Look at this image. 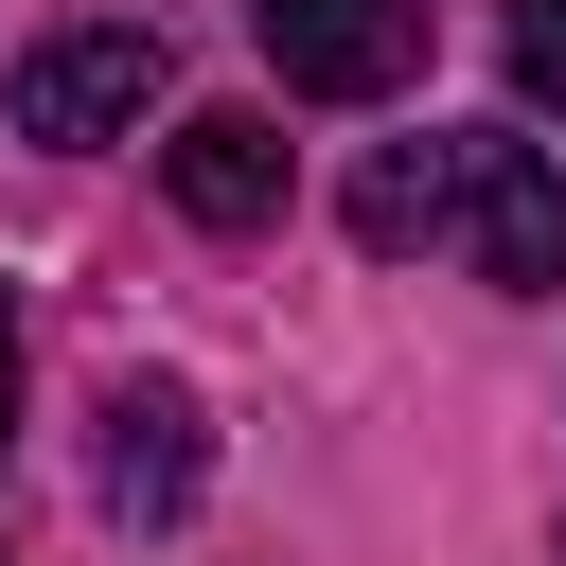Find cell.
I'll use <instances>...</instances> for the list:
<instances>
[{
  "label": "cell",
  "instance_id": "cell-1",
  "mask_svg": "<svg viewBox=\"0 0 566 566\" xmlns=\"http://www.w3.org/2000/svg\"><path fill=\"white\" fill-rule=\"evenodd\" d=\"M177 88V53H159V18H71V35H35L18 53V142H142V106Z\"/></svg>",
  "mask_w": 566,
  "mask_h": 566
},
{
  "label": "cell",
  "instance_id": "cell-2",
  "mask_svg": "<svg viewBox=\"0 0 566 566\" xmlns=\"http://www.w3.org/2000/svg\"><path fill=\"white\" fill-rule=\"evenodd\" d=\"M248 35L301 106H389L424 71V0H248Z\"/></svg>",
  "mask_w": 566,
  "mask_h": 566
},
{
  "label": "cell",
  "instance_id": "cell-3",
  "mask_svg": "<svg viewBox=\"0 0 566 566\" xmlns=\"http://www.w3.org/2000/svg\"><path fill=\"white\" fill-rule=\"evenodd\" d=\"M442 248H460L478 283L548 301V283H566V177H548V142H460V212H442Z\"/></svg>",
  "mask_w": 566,
  "mask_h": 566
},
{
  "label": "cell",
  "instance_id": "cell-4",
  "mask_svg": "<svg viewBox=\"0 0 566 566\" xmlns=\"http://www.w3.org/2000/svg\"><path fill=\"white\" fill-rule=\"evenodd\" d=\"M88 424H106V442H88L106 513H124V531H177V513H195V478H212V407H195L177 371H124Z\"/></svg>",
  "mask_w": 566,
  "mask_h": 566
},
{
  "label": "cell",
  "instance_id": "cell-5",
  "mask_svg": "<svg viewBox=\"0 0 566 566\" xmlns=\"http://www.w3.org/2000/svg\"><path fill=\"white\" fill-rule=\"evenodd\" d=\"M159 177H177V212H195V230H265L301 159H283V124H265V106H195V124L159 142Z\"/></svg>",
  "mask_w": 566,
  "mask_h": 566
},
{
  "label": "cell",
  "instance_id": "cell-6",
  "mask_svg": "<svg viewBox=\"0 0 566 566\" xmlns=\"http://www.w3.org/2000/svg\"><path fill=\"white\" fill-rule=\"evenodd\" d=\"M442 212H460V142H389V159L354 177V230H371V248H442Z\"/></svg>",
  "mask_w": 566,
  "mask_h": 566
},
{
  "label": "cell",
  "instance_id": "cell-7",
  "mask_svg": "<svg viewBox=\"0 0 566 566\" xmlns=\"http://www.w3.org/2000/svg\"><path fill=\"white\" fill-rule=\"evenodd\" d=\"M513 106H566V0H513Z\"/></svg>",
  "mask_w": 566,
  "mask_h": 566
},
{
  "label": "cell",
  "instance_id": "cell-8",
  "mask_svg": "<svg viewBox=\"0 0 566 566\" xmlns=\"http://www.w3.org/2000/svg\"><path fill=\"white\" fill-rule=\"evenodd\" d=\"M0 389H18V301H0Z\"/></svg>",
  "mask_w": 566,
  "mask_h": 566
},
{
  "label": "cell",
  "instance_id": "cell-9",
  "mask_svg": "<svg viewBox=\"0 0 566 566\" xmlns=\"http://www.w3.org/2000/svg\"><path fill=\"white\" fill-rule=\"evenodd\" d=\"M548 566H566V548H548Z\"/></svg>",
  "mask_w": 566,
  "mask_h": 566
}]
</instances>
